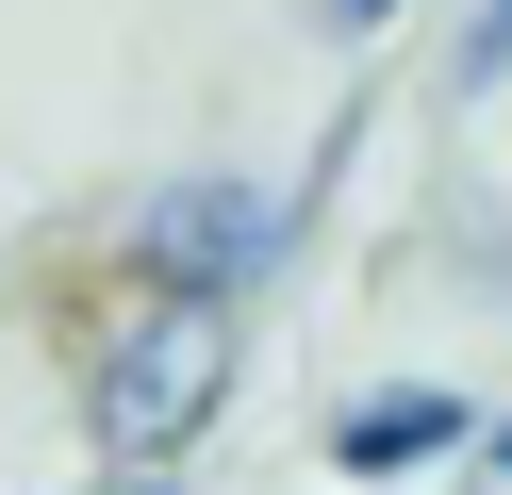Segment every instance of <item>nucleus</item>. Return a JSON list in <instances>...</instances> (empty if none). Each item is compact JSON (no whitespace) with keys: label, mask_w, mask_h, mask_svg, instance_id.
Instances as JSON below:
<instances>
[{"label":"nucleus","mask_w":512,"mask_h":495,"mask_svg":"<svg viewBox=\"0 0 512 495\" xmlns=\"http://www.w3.org/2000/svg\"><path fill=\"white\" fill-rule=\"evenodd\" d=\"M314 17H331V33H380V17H397V0H314Z\"/></svg>","instance_id":"39448f33"},{"label":"nucleus","mask_w":512,"mask_h":495,"mask_svg":"<svg viewBox=\"0 0 512 495\" xmlns=\"http://www.w3.org/2000/svg\"><path fill=\"white\" fill-rule=\"evenodd\" d=\"M265 248H281V198H248V182H182V198H149V231H133V264L182 281V297H232Z\"/></svg>","instance_id":"f03ea898"},{"label":"nucleus","mask_w":512,"mask_h":495,"mask_svg":"<svg viewBox=\"0 0 512 495\" xmlns=\"http://www.w3.org/2000/svg\"><path fill=\"white\" fill-rule=\"evenodd\" d=\"M496 66H512V0H479V17H463V66H446V83H496Z\"/></svg>","instance_id":"20e7f679"},{"label":"nucleus","mask_w":512,"mask_h":495,"mask_svg":"<svg viewBox=\"0 0 512 495\" xmlns=\"http://www.w3.org/2000/svg\"><path fill=\"white\" fill-rule=\"evenodd\" d=\"M496 479H512V413H496Z\"/></svg>","instance_id":"423d86ee"},{"label":"nucleus","mask_w":512,"mask_h":495,"mask_svg":"<svg viewBox=\"0 0 512 495\" xmlns=\"http://www.w3.org/2000/svg\"><path fill=\"white\" fill-rule=\"evenodd\" d=\"M232 396V297H182V281H149V314L116 330V363H100V446L133 462H182L199 446V413Z\"/></svg>","instance_id":"f257e3e1"},{"label":"nucleus","mask_w":512,"mask_h":495,"mask_svg":"<svg viewBox=\"0 0 512 495\" xmlns=\"http://www.w3.org/2000/svg\"><path fill=\"white\" fill-rule=\"evenodd\" d=\"M463 429H479V413H463L446 380H397V396H364V413L331 429V462H347V479H413V462H446Z\"/></svg>","instance_id":"7ed1b4c3"}]
</instances>
